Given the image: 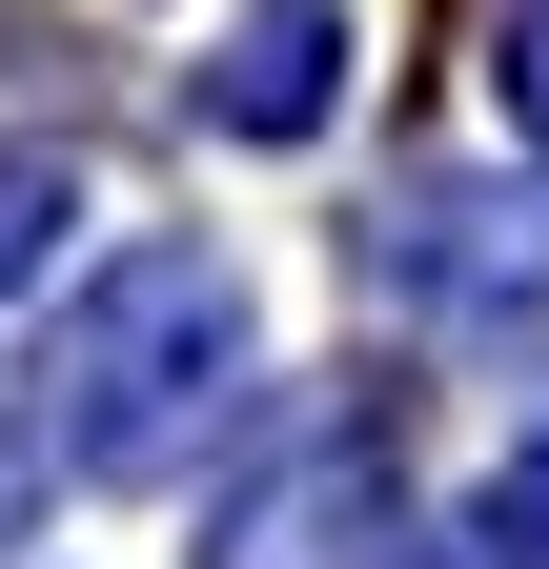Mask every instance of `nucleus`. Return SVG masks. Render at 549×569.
I'll list each match as a JSON object with an SVG mask.
<instances>
[{
	"label": "nucleus",
	"instance_id": "f257e3e1",
	"mask_svg": "<svg viewBox=\"0 0 549 569\" xmlns=\"http://www.w3.org/2000/svg\"><path fill=\"white\" fill-rule=\"evenodd\" d=\"M224 346H244V284L203 264V244L102 264L82 326L41 346V448H61V468H183V427H203V387H224Z\"/></svg>",
	"mask_w": 549,
	"mask_h": 569
},
{
	"label": "nucleus",
	"instance_id": "f03ea898",
	"mask_svg": "<svg viewBox=\"0 0 549 569\" xmlns=\"http://www.w3.org/2000/svg\"><path fill=\"white\" fill-rule=\"evenodd\" d=\"M347 264L407 284V306H448V326H529L549 306V203H509V183H407L387 224H347Z\"/></svg>",
	"mask_w": 549,
	"mask_h": 569
},
{
	"label": "nucleus",
	"instance_id": "7ed1b4c3",
	"mask_svg": "<svg viewBox=\"0 0 549 569\" xmlns=\"http://www.w3.org/2000/svg\"><path fill=\"white\" fill-rule=\"evenodd\" d=\"M387 549H407V509H387L367 448H286V468H244L224 529H203V569H387Z\"/></svg>",
	"mask_w": 549,
	"mask_h": 569
},
{
	"label": "nucleus",
	"instance_id": "20e7f679",
	"mask_svg": "<svg viewBox=\"0 0 549 569\" xmlns=\"http://www.w3.org/2000/svg\"><path fill=\"white\" fill-rule=\"evenodd\" d=\"M326 82H347V21H326V0H264V21L203 61V122H244V142H306V122H326Z\"/></svg>",
	"mask_w": 549,
	"mask_h": 569
},
{
	"label": "nucleus",
	"instance_id": "39448f33",
	"mask_svg": "<svg viewBox=\"0 0 549 569\" xmlns=\"http://www.w3.org/2000/svg\"><path fill=\"white\" fill-rule=\"evenodd\" d=\"M61 224H82V163H61V142H0V284H41Z\"/></svg>",
	"mask_w": 549,
	"mask_h": 569
},
{
	"label": "nucleus",
	"instance_id": "423d86ee",
	"mask_svg": "<svg viewBox=\"0 0 549 569\" xmlns=\"http://www.w3.org/2000/svg\"><path fill=\"white\" fill-rule=\"evenodd\" d=\"M489 102H509V142L549 163V0H509V21H489Z\"/></svg>",
	"mask_w": 549,
	"mask_h": 569
},
{
	"label": "nucleus",
	"instance_id": "0eeeda50",
	"mask_svg": "<svg viewBox=\"0 0 549 569\" xmlns=\"http://www.w3.org/2000/svg\"><path fill=\"white\" fill-rule=\"evenodd\" d=\"M489 569H549V448L489 468Z\"/></svg>",
	"mask_w": 549,
	"mask_h": 569
}]
</instances>
